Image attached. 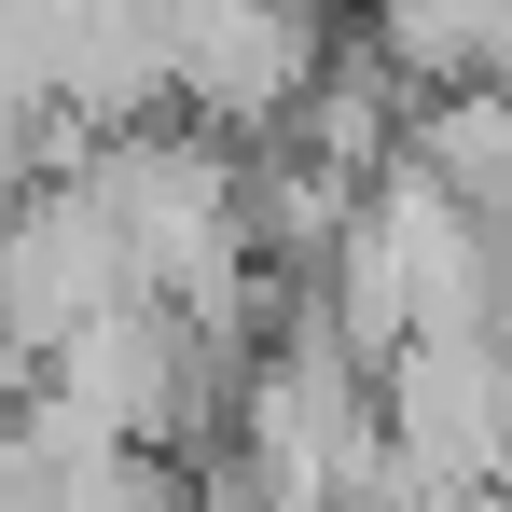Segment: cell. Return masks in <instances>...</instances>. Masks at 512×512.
<instances>
[{
    "label": "cell",
    "mask_w": 512,
    "mask_h": 512,
    "mask_svg": "<svg viewBox=\"0 0 512 512\" xmlns=\"http://www.w3.org/2000/svg\"><path fill=\"white\" fill-rule=\"evenodd\" d=\"M167 70L208 139L305 125V97L333 84V0H167Z\"/></svg>",
    "instance_id": "obj_1"
},
{
    "label": "cell",
    "mask_w": 512,
    "mask_h": 512,
    "mask_svg": "<svg viewBox=\"0 0 512 512\" xmlns=\"http://www.w3.org/2000/svg\"><path fill=\"white\" fill-rule=\"evenodd\" d=\"M374 388L416 485H512V333H416Z\"/></svg>",
    "instance_id": "obj_2"
},
{
    "label": "cell",
    "mask_w": 512,
    "mask_h": 512,
    "mask_svg": "<svg viewBox=\"0 0 512 512\" xmlns=\"http://www.w3.org/2000/svg\"><path fill=\"white\" fill-rule=\"evenodd\" d=\"M42 388H70L111 443H153V429H180L208 402V319L167 305V291H125L111 319H84V333L42 360Z\"/></svg>",
    "instance_id": "obj_3"
},
{
    "label": "cell",
    "mask_w": 512,
    "mask_h": 512,
    "mask_svg": "<svg viewBox=\"0 0 512 512\" xmlns=\"http://www.w3.org/2000/svg\"><path fill=\"white\" fill-rule=\"evenodd\" d=\"M125 291H153L139 250H125V222L97 208L84 180H28V222H14V277H0V305H14V346H28V374L56 360V346L111 319Z\"/></svg>",
    "instance_id": "obj_4"
},
{
    "label": "cell",
    "mask_w": 512,
    "mask_h": 512,
    "mask_svg": "<svg viewBox=\"0 0 512 512\" xmlns=\"http://www.w3.org/2000/svg\"><path fill=\"white\" fill-rule=\"evenodd\" d=\"M485 28H499V0H374V56H388L416 97L485 84Z\"/></svg>",
    "instance_id": "obj_5"
}]
</instances>
